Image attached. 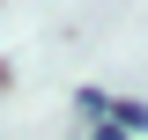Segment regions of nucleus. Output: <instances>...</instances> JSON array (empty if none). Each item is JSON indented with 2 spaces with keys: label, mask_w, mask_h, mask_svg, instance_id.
Here are the masks:
<instances>
[{
  "label": "nucleus",
  "mask_w": 148,
  "mask_h": 140,
  "mask_svg": "<svg viewBox=\"0 0 148 140\" xmlns=\"http://www.w3.org/2000/svg\"><path fill=\"white\" fill-rule=\"evenodd\" d=\"M74 118L82 125H104L111 118V88H74Z\"/></svg>",
  "instance_id": "f257e3e1"
},
{
  "label": "nucleus",
  "mask_w": 148,
  "mask_h": 140,
  "mask_svg": "<svg viewBox=\"0 0 148 140\" xmlns=\"http://www.w3.org/2000/svg\"><path fill=\"white\" fill-rule=\"evenodd\" d=\"M111 118L126 125V133H148V103H126V96H111Z\"/></svg>",
  "instance_id": "f03ea898"
},
{
  "label": "nucleus",
  "mask_w": 148,
  "mask_h": 140,
  "mask_svg": "<svg viewBox=\"0 0 148 140\" xmlns=\"http://www.w3.org/2000/svg\"><path fill=\"white\" fill-rule=\"evenodd\" d=\"M82 140H133V133H126V125H119V118H104V125H89V133H82Z\"/></svg>",
  "instance_id": "7ed1b4c3"
}]
</instances>
